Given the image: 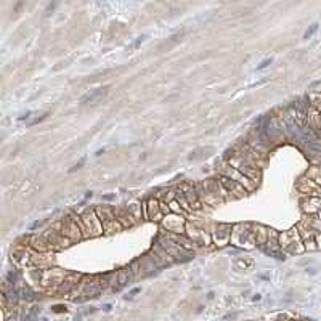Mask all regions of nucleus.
Listing matches in <instances>:
<instances>
[{
	"mask_svg": "<svg viewBox=\"0 0 321 321\" xmlns=\"http://www.w3.org/2000/svg\"><path fill=\"white\" fill-rule=\"evenodd\" d=\"M271 63V58H268V60H265V61H262L259 66H257V69H264V68H267L268 65Z\"/></svg>",
	"mask_w": 321,
	"mask_h": 321,
	"instance_id": "nucleus-7",
	"label": "nucleus"
},
{
	"mask_svg": "<svg viewBox=\"0 0 321 321\" xmlns=\"http://www.w3.org/2000/svg\"><path fill=\"white\" fill-rule=\"evenodd\" d=\"M84 162H85V159H82L81 162H79V164H76L74 167H72V169H71V172H74L76 169H81V166H84Z\"/></svg>",
	"mask_w": 321,
	"mask_h": 321,
	"instance_id": "nucleus-9",
	"label": "nucleus"
},
{
	"mask_svg": "<svg viewBox=\"0 0 321 321\" xmlns=\"http://www.w3.org/2000/svg\"><path fill=\"white\" fill-rule=\"evenodd\" d=\"M315 243H317L318 249L321 247V233H317V236H315Z\"/></svg>",
	"mask_w": 321,
	"mask_h": 321,
	"instance_id": "nucleus-8",
	"label": "nucleus"
},
{
	"mask_svg": "<svg viewBox=\"0 0 321 321\" xmlns=\"http://www.w3.org/2000/svg\"><path fill=\"white\" fill-rule=\"evenodd\" d=\"M77 280H79V276H74L72 280H68V281H63V284H61V287H60V292H69L72 287L76 286L77 284Z\"/></svg>",
	"mask_w": 321,
	"mask_h": 321,
	"instance_id": "nucleus-5",
	"label": "nucleus"
},
{
	"mask_svg": "<svg viewBox=\"0 0 321 321\" xmlns=\"http://www.w3.org/2000/svg\"><path fill=\"white\" fill-rule=\"evenodd\" d=\"M233 265L238 268V270H244V271H249L254 268L255 262L254 259H251V257H238V259H235Z\"/></svg>",
	"mask_w": 321,
	"mask_h": 321,
	"instance_id": "nucleus-3",
	"label": "nucleus"
},
{
	"mask_svg": "<svg viewBox=\"0 0 321 321\" xmlns=\"http://www.w3.org/2000/svg\"><path fill=\"white\" fill-rule=\"evenodd\" d=\"M106 95H108V87L97 88V90L84 95V97L79 100V103H81V104H95V103H98L101 98L106 97Z\"/></svg>",
	"mask_w": 321,
	"mask_h": 321,
	"instance_id": "nucleus-1",
	"label": "nucleus"
},
{
	"mask_svg": "<svg viewBox=\"0 0 321 321\" xmlns=\"http://www.w3.org/2000/svg\"><path fill=\"white\" fill-rule=\"evenodd\" d=\"M132 278V270L130 268H122L119 273H118V280H119V289L125 286L129 283V280Z\"/></svg>",
	"mask_w": 321,
	"mask_h": 321,
	"instance_id": "nucleus-4",
	"label": "nucleus"
},
{
	"mask_svg": "<svg viewBox=\"0 0 321 321\" xmlns=\"http://www.w3.org/2000/svg\"><path fill=\"white\" fill-rule=\"evenodd\" d=\"M317 29H318V24H313L312 28H310L307 33H305V35H304V39H308V37H312V35L317 33Z\"/></svg>",
	"mask_w": 321,
	"mask_h": 321,
	"instance_id": "nucleus-6",
	"label": "nucleus"
},
{
	"mask_svg": "<svg viewBox=\"0 0 321 321\" xmlns=\"http://www.w3.org/2000/svg\"><path fill=\"white\" fill-rule=\"evenodd\" d=\"M222 185L228 189L230 193H235L236 196L238 198H243V196H246V188L241 185V183H238V182H235V180H230V178H227V177H222Z\"/></svg>",
	"mask_w": 321,
	"mask_h": 321,
	"instance_id": "nucleus-2",
	"label": "nucleus"
}]
</instances>
